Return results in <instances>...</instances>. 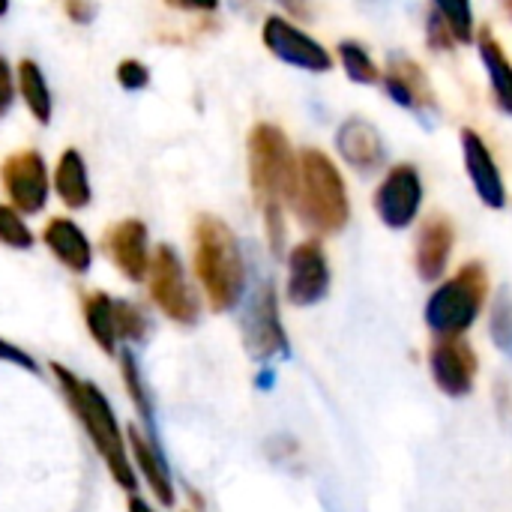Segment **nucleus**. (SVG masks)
Instances as JSON below:
<instances>
[{"mask_svg": "<svg viewBox=\"0 0 512 512\" xmlns=\"http://www.w3.org/2000/svg\"><path fill=\"white\" fill-rule=\"evenodd\" d=\"M51 372L57 378V387L69 405V411L75 414V420L81 423V429L87 432L93 450L102 456L111 480L135 495L138 492V474L132 468L129 459V447H126V432L120 429V420L111 408V402L105 399V393L93 384V381H81L75 372H69L60 363H51Z\"/></svg>", "mask_w": 512, "mask_h": 512, "instance_id": "f257e3e1", "label": "nucleus"}, {"mask_svg": "<svg viewBox=\"0 0 512 512\" xmlns=\"http://www.w3.org/2000/svg\"><path fill=\"white\" fill-rule=\"evenodd\" d=\"M195 276L213 312H228L246 291V264L234 231L216 219L201 216L195 222Z\"/></svg>", "mask_w": 512, "mask_h": 512, "instance_id": "f03ea898", "label": "nucleus"}, {"mask_svg": "<svg viewBox=\"0 0 512 512\" xmlns=\"http://www.w3.org/2000/svg\"><path fill=\"white\" fill-rule=\"evenodd\" d=\"M297 216L318 234H336L351 216L345 180L330 156L321 150H303L297 159Z\"/></svg>", "mask_w": 512, "mask_h": 512, "instance_id": "7ed1b4c3", "label": "nucleus"}, {"mask_svg": "<svg viewBox=\"0 0 512 512\" xmlns=\"http://www.w3.org/2000/svg\"><path fill=\"white\" fill-rule=\"evenodd\" d=\"M489 297V276L486 267L471 261L453 279L438 285L426 303V324L438 336H465L474 321L480 318Z\"/></svg>", "mask_w": 512, "mask_h": 512, "instance_id": "20e7f679", "label": "nucleus"}, {"mask_svg": "<svg viewBox=\"0 0 512 512\" xmlns=\"http://www.w3.org/2000/svg\"><path fill=\"white\" fill-rule=\"evenodd\" d=\"M249 174L258 204H294L297 159L285 132L273 123H258L249 135Z\"/></svg>", "mask_w": 512, "mask_h": 512, "instance_id": "39448f33", "label": "nucleus"}, {"mask_svg": "<svg viewBox=\"0 0 512 512\" xmlns=\"http://www.w3.org/2000/svg\"><path fill=\"white\" fill-rule=\"evenodd\" d=\"M147 285H150V297L159 306V312L165 318H171L174 324H195L201 315V300L192 291V285L186 282V270L180 255L171 246H159L150 258V270H147Z\"/></svg>", "mask_w": 512, "mask_h": 512, "instance_id": "423d86ee", "label": "nucleus"}, {"mask_svg": "<svg viewBox=\"0 0 512 512\" xmlns=\"http://www.w3.org/2000/svg\"><path fill=\"white\" fill-rule=\"evenodd\" d=\"M429 372L444 396L465 399L477 384L480 357L462 336H438L429 348Z\"/></svg>", "mask_w": 512, "mask_h": 512, "instance_id": "0eeeda50", "label": "nucleus"}, {"mask_svg": "<svg viewBox=\"0 0 512 512\" xmlns=\"http://www.w3.org/2000/svg\"><path fill=\"white\" fill-rule=\"evenodd\" d=\"M243 342L255 360H270L279 354H288V333L282 327V312H279V297L270 282H264L246 315H243Z\"/></svg>", "mask_w": 512, "mask_h": 512, "instance_id": "6e6552de", "label": "nucleus"}, {"mask_svg": "<svg viewBox=\"0 0 512 512\" xmlns=\"http://www.w3.org/2000/svg\"><path fill=\"white\" fill-rule=\"evenodd\" d=\"M0 183L12 207L24 216L42 213L48 204V168L36 150H18L0 165Z\"/></svg>", "mask_w": 512, "mask_h": 512, "instance_id": "1a4fd4ad", "label": "nucleus"}, {"mask_svg": "<svg viewBox=\"0 0 512 512\" xmlns=\"http://www.w3.org/2000/svg\"><path fill=\"white\" fill-rule=\"evenodd\" d=\"M330 291V264L318 240H303L288 252L285 294L294 306H315Z\"/></svg>", "mask_w": 512, "mask_h": 512, "instance_id": "9d476101", "label": "nucleus"}, {"mask_svg": "<svg viewBox=\"0 0 512 512\" xmlns=\"http://www.w3.org/2000/svg\"><path fill=\"white\" fill-rule=\"evenodd\" d=\"M423 204V180L414 165H396L387 171L375 192V210L387 228H408Z\"/></svg>", "mask_w": 512, "mask_h": 512, "instance_id": "9b49d317", "label": "nucleus"}, {"mask_svg": "<svg viewBox=\"0 0 512 512\" xmlns=\"http://www.w3.org/2000/svg\"><path fill=\"white\" fill-rule=\"evenodd\" d=\"M261 36H264V45H267L279 60L291 63V66H300V69H306V72H327V69L333 66L330 51H327L318 39H312L309 33H303L300 27H294L288 18L270 15V18L264 21Z\"/></svg>", "mask_w": 512, "mask_h": 512, "instance_id": "f8f14e48", "label": "nucleus"}, {"mask_svg": "<svg viewBox=\"0 0 512 512\" xmlns=\"http://www.w3.org/2000/svg\"><path fill=\"white\" fill-rule=\"evenodd\" d=\"M105 249L114 267L129 279V282H144L150 270V249H147V228L138 219H123L111 225L105 234Z\"/></svg>", "mask_w": 512, "mask_h": 512, "instance_id": "ddd939ff", "label": "nucleus"}, {"mask_svg": "<svg viewBox=\"0 0 512 512\" xmlns=\"http://www.w3.org/2000/svg\"><path fill=\"white\" fill-rule=\"evenodd\" d=\"M126 447H129V459H132V468H135L138 480L147 483V489L153 492V498L162 507H174L177 504L174 480H171L168 462L162 459L156 444L138 426H129L126 429Z\"/></svg>", "mask_w": 512, "mask_h": 512, "instance_id": "4468645a", "label": "nucleus"}, {"mask_svg": "<svg viewBox=\"0 0 512 512\" xmlns=\"http://www.w3.org/2000/svg\"><path fill=\"white\" fill-rule=\"evenodd\" d=\"M462 156H465V171H468L477 195L483 198V204L501 210L507 204V186H504V177H501L498 162L492 159L486 141L474 129H462Z\"/></svg>", "mask_w": 512, "mask_h": 512, "instance_id": "2eb2a0df", "label": "nucleus"}, {"mask_svg": "<svg viewBox=\"0 0 512 512\" xmlns=\"http://www.w3.org/2000/svg\"><path fill=\"white\" fill-rule=\"evenodd\" d=\"M453 225L444 216H432L420 225L417 234V246H414V267L420 273V279L426 282H438L450 264L453 255Z\"/></svg>", "mask_w": 512, "mask_h": 512, "instance_id": "dca6fc26", "label": "nucleus"}, {"mask_svg": "<svg viewBox=\"0 0 512 512\" xmlns=\"http://www.w3.org/2000/svg\"><path fill=\"white\" fill-rule=\"evenodd\" d=\"M42 240H45V246L54 252V258L66 270H72L78 276H84L90 270V264H93V246H90L87 234L72 219H66V216L48 219V225L42 231Z\"/></svg>", "mask_w": 512, "mask_h": 512, "instance_id": "f3484780", "label": "nucleus"}, {"mask_svg": "<svg viewBox=\"0 0 512 512\" xmlns=\"http://www.w3.org/2000/svg\"><path fill=\"white\" fill-rule=\"evenodd\" d=\"M336 147L342 159L357 171H375L384 162V141L366 120H345L336 132Z\"/></svg>", "mask_w": 512, "mask_h": 512, "instance_id": "a211bd4d", "label": "nucleus"}, {"mask_svg": "<svg viewBox=\"0 0 512 512\" xmlns=\"http://www.w3.org/2000/svg\"><path fill=\"white\" fill-rule=\"evenodd\" d=\"M81 312H84V324H87V333L96 342V348H102V354L114 357L117 354V345H120L114 300L105 291H90L84 297Z\"/></svg>", "mask_w": 512, "mask_h": 512, "instance_id": "6ab92c4d", "label": "nucleus"}, {"mask_svg": "<svg viewBox=\"0 0 512 512\" xmlns=\"http://www.w3.org/2000/svg\"><path fill=\"white\" fill-rule=\"evenodd\" d=\"M387 93L393 102L405 105V108H426L432 105V87L423 75V69L411 60H396L390 66V72L384 75Z\"/></svg>", "mask_w": 512, "mask_h": 512, "instance_id": "aec40b11", "label": "nucleus"}, {"mask_svg": "<svg viewBox=\"0 0 512 512\" xmlns=\"http://www.w3.org/2000/svg\"><path fill=\"white\" fill-rule=\"evenodd\" d=\"M54 192L69 210H81L90 204V180L87 165L78 150H66L54 171Z\"/></svg>", "mask_w": 512, "mask_h": 512, "instance_id": "412c9836", "label": "nucleus"}, {"mask_svg": "<svg viewBox=\"0 0 512 512\" xmlns=\"http://www.w3.org/2000/svg\"><path fill=\"white\" fill-rule=\"evenodd\" d=\"M480 57H483L486 72H489V81H492V90H495L498 105L507 114H512V63L507 60L501 42L492 36V30H483L480 33Z\"/></svg>", "mask_w": 512, "mask_h": 512, "instance_id": "4be33fe9", "label": "nucleus"}, {"mask_svg": "<svg viewBox=\"0 0 512 512\" xmlns=\"http://www.w3.org/2000/svg\"><path fill=\"white\" fill-rule=\"evenodd\" d=\"M15 75H18V93H21L24 105L30 108V114L39 123H48L51 120V93H48V84H45V75H42L39 63L21 60Z\"/></svg>", "mask_w": 512, "mask_h": 512, "instance_id": "5701e85b", "label": "nucleus"}, {"mask_svg": "<svg viewBox=\"0 0 512 512\" xmlns=\"http://www.w3.org/2000/svg\"><path fill=\"white\" fill-rule=\"evenodd\" d=\"M120 378H123V387H126L135 411L141 414L144 423H150L153 408H150V396H147V387H144V378L138 372V360H135L132 351H120Z\"/></svg>", "mask_w": 512, "mask_h": 512, "instance_id": "b1692460", "label": "nucleus"}, {"mask_svg": "<svg viewBox=\"0 0 512 512\" xmlns=\"http://www.w3.org/2000/svg\"><path fill=\"white\" fill-rule=\"evenodd\" d=\"M489 336H492V342H495V348L501 354L512 357V297L507 291H498V297L492 300Z\"/></svg>", "mask_w": 512, "mask_h": 512, "instance_id": "393cba45", "label": "nucleus"}, {"mask_svg": "<svg viewBox=\"0 0 512 512\" xmlns=\"http://www.w3.org/2000/svg\"><path fill=\"white\" fill-rule=\"evenodd\" d=\"M339 57H342V66H345V72H348L351 81H357V84H375L381 78L375 60L369 57V51L360 42H342L339 45Z\"/></svg>", "mask_w": 512, "mask_h": 512, "instance_id": "a878e982", "label": "nucleus"}, {"mask_svg": "<svg viewBox=\"0 0 512 512\" xmlns=\"http://www.w3.org/2000/svg\"><path fill=\"white\" fill-rule=\"evenodd\" d=\"M441 18L447 21V27L453 30L456 42H471L474 36V12H471V0H435Z\"/></svg>", "mask_w": 512, "mask_h": 512, "instance_id": "bb28decb", "label": "nucleus"}, {"mask_svg": "<svg viewBox=\"0 0 512 512\" xmlns=\"http://www.w3.org/2000/svg\"><path fill=\"white\" fill-rule=\"evenodd\" d=\"M0 243L9 249H30L33 234L12 204H0Z\"/></svg>", "mask_w": 512, "mask_h": 512, "instance_id": "cd10ccee", "label": "nucleus"}, {"mask_svg": "<svg viewBox=\"0 0 512 512\" xmlns=\"http://www.w3.org/2000/svg\"><path fill=\"white\" fill-rule=\"evenodd\" d=\"M114 312H117V333L120 342H141L147 336V315L129 303V300H114Z\"/></svg>", "mask_w": 512, "mask_h": 512, "instance_id": "c85d7f7f", "label": "nucleus"}, {"mask_svg": "<svg viewBox=\"0 0 512 512\" xmlns=\"http://www.w3.org/2000/svg\"><path fill=\"white\" fill-rule=\"evenodd\" d=\"M117 81H120L126 90H141V87H147L150 72H147V66L138 63V60H123V63L117 66Z\"/></svg>", "mask_w": 512, "mask_h": 512, "instance_id": "c756f323", "label": "nucleus"}, {"mask_svg": "<svg viewBox=\"0 0 512 512\" xmlns=\"http://www.w3.org/2000/svg\"><path fill=\"white\" fill-rule=\"evenodd\" d=\"M429 42H432V48H450L453 42H456V36H453V30L447 27V21L441 18V12H432V18H429Z\"/></svg>", "mask_w": 512, "mask_h": 512, "instance_id": "7c9ffc66", "label": "nucleus"}, {"mask_svg": "<svg viewBox=\"0 0 512 512\" xmlns=\"http://www.w3.org/2000/svg\"><path fill=\"white\" fill-rule=\"evenodd\" d=\"M0 360H3V363H12V366H21V369H27V372H36V360H33L24 348L12 345V342H6V339H0Z\"/></svg>", "mask_w": 512, "mask_h": 512, "instance_id": "2f4dec72", "label": "nucleus"}, {"mask_svg": "<svg viewBox=\"0 0 512 512\" xmlns=\"http://www.w3.org/2000/svg\"><path fill=\"white\" fill-rule=\"evenodd\" d=\"M12 99H15V81H12V69H9V63L0 57V117L9 111Z\"/></svg>", "mask_w": 512, "mask_h": 512, "instance_id": "473e14b6", "label": "nucleus"}, {"mask_svg": "<svg viewBox=\"0 0 512 512\" xmlns=\"http://www.w3.org/2000/svg\"><path fill=\"white\" fill-rule=\"evenodd\" d=\"M63 9L75 24H90V18L96 12L93 0H63Z\"/></svg>", "mask_w": 512, "mask_h": 512, "instance_id": "72a5a7b5", "label": "nucleus"}, {"mask_svg": "<svg viewBox=\"0 0 512 512\" xmlns=\"http://www.w3.org/2000/svg\"><path fill=\"white\" fill-rule=\"evenodd\" d=\"M168 3L186 12H213L219 6V0H168Z\"/></svg>", "mask_w": 512, "mask_h": 512, "instance_id": "f704fd0d", "label": "nucleus"}, {"mask_svg": "<svg viewBox=\"0 0 512 512\" xmlns=\"http://www.w3.org/2000/svg\"><path fill=\"white\" fill-rule=\"evenodd\" d=\"M126 510L129 512H156L153 507H150V504H147V501H144V498H141V495H138V492H135V495H129V507H126Z\"/></svg>", "mask_w": 512, "mask_h": 512, "instance_id": "c9c22d12", "label": "nucleus"}, {"mask_svg": "<svg viewBox=\"0 0 512 512\" xmlns=\"http://www.w3.org/2000/svg\"><path fill=\"white\" fill-rule=\"evenodd\" d=\"M279 3H282V6H285L288 12H294V15H300V18H303V15L309 12V6H306V0H279Z\"/></svg>", "mask_w": 512, "mask_h": 512, "instance_id": "e433bc0d", "label": "nucleus"}, {"mask_svg": "<svg viewBox=\"0 0 512 512\" xmlns=\"http://www.w3.org/2000/svg\"><path fill=\"white\" fill-rule=\"evenodd\" d=\"M6 9H9V0H0V15H3Z\"/></svg>", "mask_w": 512, "mask_h": 512, "instance_id": "4c0bfd02", "label": "nucleus"}]
</instances>
